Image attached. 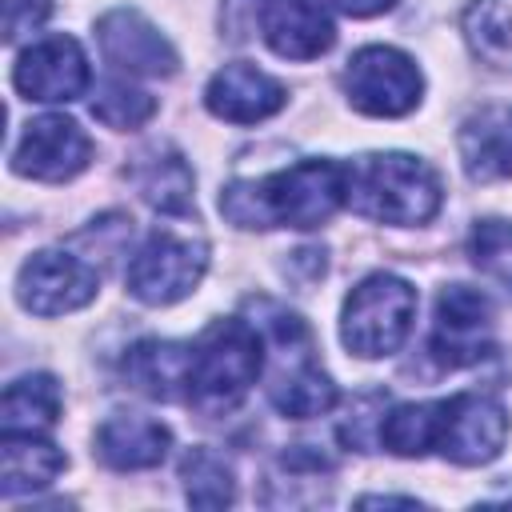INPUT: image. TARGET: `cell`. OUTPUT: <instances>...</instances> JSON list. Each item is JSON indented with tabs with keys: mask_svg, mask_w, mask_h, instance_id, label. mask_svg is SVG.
I'll return each instance as SVG.
<instances>
[{
	"mask_svg": "<svg viewBox=\"0 0 512 512\" xmlns=\"http://www.w3.org/2000/svg\"><path fill=\"white\" fill-rule=\"evenodd\" d=\"M352 164L308 156L260 180H232L220 188V212L236 228H320L344 204Z\"/></svg>",
	"mask_w": 512,
	"mask_h": 512,
	"instance_id": "1",
	"label": "cell"
},
{
	"mask_svg": "<svg viewBox=\"0 0 512 512\" xmlns=\"http://www.w3.org/2000/svg\"><path fill=\"white\" fill-rule=\"evenodd\" d=\"M256 24L268 48L284 60H316L336 40L332 16L320 0H264Z\"/></svg>",
	"mask_w": 512,
	"mask_h": 512,
	"instance_id": "14",
	"label": "cell"
},
{
	"mask_svg": "<svg viewBox=\"0 0 512 512\" xmlns=\"http://www.w3.org/2000/svg\"><path fill=\"white\" fill-rule=\"evenodd\" d=\"M152 112H156V100L148 92L132 88L128 80H108L92 96V116L100 124H108V128H120V132L140 128L144 120H152Z\"/></svg>",
	"mask_w": 512,
	"mask_h": 512,
	"instance_id": "25",
	"label": "cell"
},
{
	"mask_svg": "<svg viewBox=\"0 0 512 512\" xmlns=\"http://www.w3.org/2000/svg\"><path fill=\"white\" fill-rule=\"evenodd\" d=\"M100 292V272L60 248L36 252L16 272V300L36 316H64L84 308Z\"/></svg>",
	"mask_w": 512,
	"mask_h": 512,
	"instance_id": "10",
	"label": "cell"
},
{
	"mask_svg": "<svg viewBox=\"0 0 512 512\" xmlns=\"http://www.w3.org/2000/svg\"><path fill=\"white\" fill-rule=\"evenodd\" d=\"M180 480H184V496L192 508H224L236 500L232 464L212 448H192L180 460Z\"/></svg>",
	"mask_w": 512,
	"mask_h": 512,
	"instance_id": "23",
	"label": "cell"
},
{
	"mask_svg": "<svg viewBox=\"0 0 512 512\" xmlns=\"http://www.w3.org/2000/svg\"><path fill=\"white\" fill-rule=\"evenodd\" d=\"M440 200H444L440 176L420 156L372 152L352 164L348 204L368 220L396 224V228L428 224L440 212Z\"/></svg>",
	"mask_w": 512,
	"mask_h": 512,
	"instance_id": "4",
	"label": "cell"
},
{
	"mask_svg": "<svg viewBox=\"0 0 512 512\" xmlns=\"http://www.w3.org/2000/svg\"><path fill=\"white\" fill-rule=\"evenodd\" d=\"M508 440V412L496 396L460 392L448 400H432V452L452 464L476 468L500 456Z\"/></svg>",
	"mask_w": 512,
	"mask_h": 512,
	"instance_id": "7",
	"label": "cell"
},
{
	"mask_svg": "<svg viewBox=\"0 0 512 512\" xmlns=\"http://www.w3.org/2000/svg\"><path fill=\"white\" fill-rule=\"evenodd\" d=\"M468 256L488 280H496L512 296V224L508 220H476L468 236Z\"/></svg>",
	"mask_w": 512,
	"mask_h": 512,
	"instance_id": "24",
	"label": "cell"
},
{
	"mask_svg": "<svg viewBox=\"0 0 512 512\" xmlns=\"http://www.w3.org/2000/svg\"><path fill=\"white\" fill-rule=\"evenodd\" d=\"M92 72L84 60V48L72 36H48L40 44H32L28 52H20L16 68H12V84L24 100H40V104H68L76 96H84Z\"/></svg>",
	"mask_w": 512,
	"mask_h": 512,
	"instance_id": "12",
	"label": "cell"
},
{
	"mask_svg": "<svg viewBox=\"0 0 512 512\" xmlns=\"http://www.w3.org/2000/svg\"><path fill=\"white\" fill-rule=\"evenodd\" d=\"M204 104L212 116L228 120V124H256L276 116L288 104V88L260 72L256 64H224L208 88H204Z\"/></svg>",
	"mask_w": 512,
	"mask_h": 512,
	"instance_id": "15",
	"label": "cell"
},
{
	"mask_svg": "<svg viewBox=\"0 0 512 512\" xmlns=\"http://www.w3.org/2000/svg\"><path fill=\"white\" fill-rule=\"evenodd\" d=\"M460 24L468 48L484 64L512 68V0H472Z\"/></svg>",
	"mask_w": 512,
	"mask_h": 512,
	"instance_id": "22",
	"label": "cell"
},
{
	"mask_svg": "<svg viewBox=\"0 0 512 512\" xmlns=\"http://www.w3.org/2000/svg\"><path fill=\"white\" fill-rule=\"evenodd\" d=\"M432 360L440 368H468L492 356L496 348V320L492 300L480 288L448 284L436 296V320H432Z\"/></svg>",
	"mask_w": 512,
	"mask_h": 512,
	"instance_id": "9",
	"label": "cell"
},
{
	"mask_svg": "<svg viewBox=\"0 0 512 512\" xmlns=\"http://www.w3.org/2000/svg\"><path fill=\"white\" fill-rule=\"evenodd\" d=\"M52 12V0H4V40L16 44L36 32Z\"/></svg>",
	"mask_w": 512,
	"mask_h": 512,
	"instance_id": "26",
	"label": "cell"
},
{
	"mask_svg": "<svg viewBox=\"0 0 512 512\" xmlns=\"http://www.w3.org/2000/svg\"><path fill=\"white\" fill-rule=\"evenodd\" d=\"M92 156V140L84 136V128L68 116H40L32 124H24L16 148H12V172L32 176V180H72L76 172H84Z\"/></svg>",
	"mask_w": 512,
	"mask_h": 512,
	"instance_id": "11",
	"label": "cell"
},
{
	"mask_svg": "<svg viewBox=\"0 0 512 512\" xmlns=\"http://www.w3.org/2000/svg\"><path fill=\"white\" fill-rule=\"evenodd\" d=\"M416 288L404 276L392 272H372L364 276L348 300H344V316H340V336L348 344V352L364 356V360H380L392 356L416 320Z\"/></svg>",
	"mask_w": 512,
	"mask_h": 512,
	"instance_id": "5",
	"label": "cell"
},
{
	"mask_svg": "<svg viewBox=\"0 0 512 512\" xmlns=\"http://www.w3.org/2000/svg\"><path fill=\"white\" fill-rule=\"evenodd\" d=\"M60 404H64L60 384L48 372H32L4 388L0 424H4V432H40L44 436L60 420Z\"/></svg>",
	"mask_w": 512,
	"mask_h": 512,
	"instance_id": "21",
	"label": "cell"
},
{
	"mask_svg": "<svg viewBox=\"0 0 512 512\" xmlns=\"http://www.w3.org/2000/svg\"><path fill=\"white\" fill-rule=\"evenodd\" d=\"M332 4L348 16H376V12H388L396 0H332Z\"/></svg>",
	"mask_w": 512,
	"mask_h": 512,
	"instance_id": "27",
	"label": "cell"
},
{
	"mask_svg": "<svg viewBox=\"0 0 512 512\" xmlns=\"http://www.w3.org/2000/svg\"><path fill=\"white\" fill-rule=\"evenodd\" d=\"M64 452L40 432H4L0 440V492L12 500L20 492H40L64 472Z\"/></svg>",
	"mask_w": 512,
	"mask_h": 512,
	"instance_id": "18",
	"label": "cell"
},
{
	"mask_svg": "<svg viewBox=\"0 0 512 512\" xmlns=\"http://www.w3.org/2000/svg\"><path fill=\"white\" fill-rule=\"evenodd\" d=\"M256 312V332L264 340V364H268V400L276 412L292 420L324 416L336 404V384L312 356V332L308 324L280 308L276 300H248Z\"/></svg>",
	"mask_w": 512,
	"mask_h": 512,
	"instance_id": "2",
	"label": "cell"
},
{
	"mask_svg": "<svg viewBox=\"0 0 512 512\" xmlns=\"http://www.w3.org/2000/svg\"><path fill=\"white\" fill-rule=\"evenodd\" d=\"M468 180L492 184L512 176V104H484L460 124L456 136Z\"/></svg>",
	"mask_w": 512,
	"mask_h": 512,
	"instance_id": "16",
	"label": "cell"
},
{
	"mask_svg": "<svg viewBox=\"0 0 512 512\" xmlns=\"http://www.w3.org/2000/svg\"><path fill=\"white\" fill-rule=\"evenodd\" d=\"M96 456L108 468L120 472H136V468H156L168 448H172V432L140 412H116L96 428Z\"/></svg>",
	"mask_w": 512,
	"mask_h": 512,
	"instance_id": "17",
	"label": "cell"
},
{
	"mask_svg": "<svg viewBox=\"0 0 512 512\" xmlns=\"http://www.w3.org/2000/svg\"><path fill=\"white\" fill-rule=\"evenodd\" d=\"M204 272H208V244L200 236L156 228L128 260L124 284L140 304L164 308V304H176L188 292H196Z\"/></svg>",
	"mask_w": 512,
	"mask_h": 512,
	"instance_id": "6",
	"label": "cell"
},
{
	"mask_svg": "<svg viewBox=\"0 0 512 512\" xmlns=\"http://www.w3.org/2000/svg\"><path fill=\"white\" fill-rule=\"evenodd\" d=\"M188 352L192 344H180V340H140L124 356V376L136 392L152 400H184Z\"/></svg>",
	"mask_w": 512,
	"mask_h": 512,
	"instance_id": "19",
	"label": "cell"
},
{
	"mask_svg": "<svg viewBox=\"0 0 512 512\" xmlns=\"http://www.w3.org/2000/svg\"><path fill=\"white\" fill-rule=\"evenodd\" d=\"M132 184L164 216H192V208H196L192 204V168L168 144H156V148H148V152L136 156Z\"/></svg>",
	"mask_w": 512,
	"mask_h": 512,
	"instance_id": "20",
	"label": "cell"
},
{
	"mask_svg": "<svg viewBox=\"0 0 512 512\" xmlns=\"http://www.w3.org/2000/svg\"><path fill=\"white\" fill-rule=\"evenodd\" d=\"M96 40H100L104 60L128 76H172L180 64L168 36L152 20H144L136 8L104 12L96 20Z\"/></svg>",
	"mask_w": 512,
	"mask_h": 512,
	"instance_id": "13",
	"label": "cell"
},
{
	"mask_svg": "<svg viewBox=\"0 0 512 512\" xmlns=\"http://www.w3.org/2000/svg\"><path fill=\"white\" fill-rule=\"evenodd\" d=\"M424 76L400 48L368 44L344 68V96L364 116H404L420 104Z\"/></svg>",
	"mask_w": 512,
	"mask_h": 512,
	"instance_id": "8",
	"label": "cell"
},
{
	"mask_svg": "<svg viewBox=\"0 0 512 512\" xmlns=\"http://www.w3.org/2000/svg\"><path fill=\"white\" fill-rule=\"evenodd\" d=\"M260 4L264 0H228V8H248V16H260Z\"/></svg>",
	"mask_w": 512,
	"mask_h": 512,
	"instance_id": "28",
	"label": "cell"
},
{
	"mask_svg": "<svg viewBox=\"0 0 512 512\" xmlns=\"http://www.w3.org/2000/svg\"><path fill=\"white\" fill-rule=\"evenodd\" d=\"M264 368V340L252 320H216L208 324L188 352V388L184 404L204 416L232 412Z\"/></svg>",
	"mask_w": 512,
	"mask_h": 512,
	"instance_id": "3",
	"label": "cell"
}]
</instances>
